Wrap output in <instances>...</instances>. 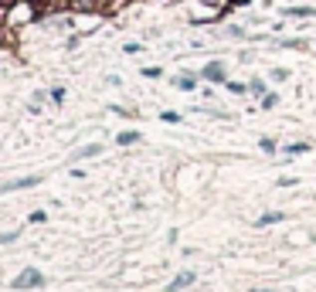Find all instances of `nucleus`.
<instances>
[{"label":"nucleus","mask_w":316,"mask_h":292,"mask_svg":"<svg viewBox=\"0 0 316 292\" xmlns=\"http://www.w3.org/2000/svg\"><path fill=\"white\" fill-rule=\"evenodd\" d=\"M276 221H282V214H279V211H272V214H262L259 221H255V224L262 228V224H276Z\"/></svg>","instance_id":"5"},{"label":"nucleus","mask_w":316,"mask_h":292,"mask_svg":"<svg viewBox=\"0 0 316 292\" xmlns=\"http://www.w3.org/2000/svg\"><path fill=\"white\" fill-rule=\"evenodd\" d=\"M252 292H269V289H252Z\"/></svg>","instance_id":"9"},{"label":"nucleus","mask_w":316,"mask_h":292,"mask_svg":"<svg viewBox=\"0 0 316 292\" xmlns=\"http://www.w3.org/2000/svg\"><path fill=\"white\" fill-rule=\"evenodd\" d=\"M190 282H194V272H180L177 279H173V282H170V292H180V289H187Z\"/></svg>","instance_id":"2"},{"label":"nucleus","mask_w":316,"mask_h":292,"mask_svg":"<svg viewBox=\"0 0 316 292\" xmlns=\"http://www.w3.org/2000/svg\"><path fill=\"white\" fill-rule=\"evenodd\" d=\"M136 139H140V133H119V143H123V146H126V143H136Z\"/></svg>","instance_id":"7"},{"label":"nucleus","mask_w":316,"mask_h":292,"mask_svg":"<svg viewBox=\"0 0 316 292\" xmlns=\"http://www.w3.org/2000/svg\"><path fill=\"white\" fill-rule=\"evenodd\" d=\"M306 150H310L306 143H293V146H289V153H293V156H296V153H306Z\"/></svg>","instance_id":"8"},{"label":"nucleus","mask_w":316,"mask_h":292,"mask_svg":"<svg viewBox=\"0 0 316 292\" xmlns=\"http://www.w3.org/2000/svg\"><path fill=\"white\" fill-rule=\"evenodd\" d=\"M204 78H211V82H221V78H224V68L218 65V61H211V65L204 68Z\"/></svg>","instance_id":"3"},{"label":"nucleus","mask_w":316,"mask_h":292,"mask_svg":"<svg viewBox=\"0 0 316 292\" xmlns=\"http://www.w3.org/2000/svg\"><path fill=\"white\" fill-rule=\"evenodd\" d=\"M41 282H44V275L37 272V269H27V272H20L14 279V289H37Z\"/></svg>","instance_id":"1"},{"label":"nucleus","mask_w":316,"mask_h":292,"mask_svg":"<svg viewBox=\"0 0 316 292\" xmlns=\"http://www.w3.org/2000/svg\"><path fill=\"white\" fill-rule=\"evenodd\" d=\"M95 153H102V146H95V143H92V146H85V150H78V153H75V156H95Z\"/></svg>","instance_id":"6"},{"label":"nucleus","mask_w":316,"mask_h":292,"mask_svg":"<svg viewBox=\"0 0 316 292\" xmlns=\"http://www.w3.org/2000/svg\"><path fill=\"white\" fill-rule=\"evenodd\" d=\"M37 177H24V180H10V184H3V191H20V187H34Z\"/></svg>","instance_id":"4"}]
</instances>
